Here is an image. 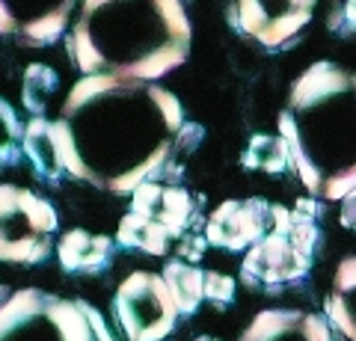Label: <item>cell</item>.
I'll use <instances>...</instances> for the list:
<instances>
[{
    "label": "cell",
    "mask_w": 356,
    "mask_h": 341,
    "mask_svg": "<svg viewBox=\"0 0 356 341\" xmlns=\"http://www.w3.org/2000/svg\"><path fill=\"white\" fill-rule=\"evenodd\" d=\"M113 312L128 341H163L175 329L178 309L163 276L137 270L119 285Z\"/></svg>",
    "instance_id": "8992f818"
},
{
    "label": "cell",
    "mask_w": 356,
    "mask_h": 341,
    "mask_svg": "<svg viewBox=\"0 0 356 341\" xmlns=\"http://www.w3.org/2000/svg\"><path fill=\"white\" fill-rule=\"evenodd\" d=\"M196 341H217V338H211V335H202V338H196Z\"/></svg>",
    "instance_id": "484cf974"
},
{
    "label": "cell",
    "mask_w": 356,
    "mask_h": 341,
    "mask_svg": "<svg viewBox=\"0 0 356 341\" xmlns=\"http://www.w3.org/2000/svg\"><path fill=\"white\" fill-rule=\"evenodd\" d=\"M181 0H83L69 30V60L83 78L158 83L191 53Z\"/></svg>",
    "instance_id": "7a4b0ae2"
},
{
    "label": "cell",
    "mask_w": 356,
    "mask_h": 341,
    "mask_svg": "<svg viewBox=\"0 0 356 341\" xmlns=\"http://www.w3.org/2000/svg\"><path fill=\"white\" fill-rule=\"evenodd\" d=\"M273 205L267 199H232L222 202L205 223V240L220 249H250L273 228Z\"/></svg>",
    "instance_id": "9c48e42d"
},
{
    "label": "cell",
    "mask_w": 356,
    "mask_h": 341,
    "mask_svg": "<svg viewBox=\"0 0 356 341\" xmlns=\"http://www.w3.org/2000/svg\"><path fill=\"white\" fill-rule=\"evenodd\" d=\"M241 341H332L327 321L300 309H267L252 317Z\"/></svg>",
    "instance_id": "7c38bea8"
},
{
    "label": "cell",
    "mask_w": 356,
    "mask_h": 341,
    "mask_svg": "<svg viewBox=\"0 0 356 341\" xmlns=\"http://www.w3.org/2000/svg\"><path fill=\"white\" fill-rule=\"evenodd\" d=\"M232 297H235V282H232V276H222V273L208 270L205 273V300L229 303Z\"/></svg>",
    "instance_id": "44dd1931"
},
{
    "label": "cell",
    "mask_w": 356,
    "mask_h": 341,
    "mask_svg": "<svg viewBox=\"0 0 356 341\" xmlns=\"http://www.w3.org/2000/svg\"><path fill=\"white\" fill-rule=\"evenodd\" d=\"M131 211L154 219L175 240L191 235V228L196 223V199L184 187L170 184V181H152V184L137 187L131 193Z\"/></svg>",
    "instance_id": "8fae6325"
},
{
    "label": "cell",
    "mask_w": 356,
    "mask_h": 341,
    "mask_svg": "<svg viewBox=\"0 0 356 341\" xmlns=\"http://www.w3.org/2000/svg\"><path fill=\"white\" fill-rule=\"evenodd\" d=\"M24 151V125L18 122L15 110L0 98V163H18Z\"/></svg>",
    "instance_id": "ffe728a7"
},
{
    "label": "cell",
    "mask_w": 356,
    "mask_h": 341,
    "mask_svg": "<svg viewBox=\"0 0 356 341\" xmlns=\"http://www.w3.org/2000/svg\"><path fill=\"white\" fill-rule=\"evenodd\" d=\"M57 258L69 273H95L104 270L113 258V240L107 235H92L86 228H72L60 238Z\"/></svg>",
    "instance_id": "4fadbf2b"
},
{
    "label": "cell",
    "mask_w": 356,
    "mask_h": 341,
    "mask_svg": "<svg viewBox=\"0 0 356 341\" xmlns=\"http://www.w3.org/2000/svg\"><path fill=\"white\" fill-rule=\"evenodd\" d=\"M60 217L27 187L0 184V261L39 264L51 256Z\"/></svg>",
    "instance_id": "5b68a950"
},
{
    "label": "cell",
    "mask_w": 356,
    "mask_h": 341,
    "mask_svg": "<svg viewBox=\"0 0 356 341\" xmlns=\"http://www.w3.org/2000/svg\"><path fill=\"white\" fill-rule=\"evenodd\" d=\"M9 297H13V291H9L6 285H0V306H3V303L9 300Z\"/></svg>",
    "instance_id": "d4e9b609"
},
{
    "label": "cell",
    "mask_w": 356,
    "mask_h": 341,
    "mask_svg": "<svg viewBox=\"0 0 356 341\" xmlns=\"http://www.w3.org/2000/svg\"><path fill=\"white\" fill-rule=\"evenodd\" d=\"M163 282L172 294V303L178 315H193L199 303L205 300V273L187 261H166L163 267Z\"/></svg>",
    "instance_id": "2e32d148"
},
{
    "label": "cell",
    "mask_w": 356,
    "mask_h": 341,
    "mask_svg": "<svg viewBox=\"0 0 356 341\" xmlns=\"http://www.w3.org/2000/svg\"><path fill=\"white\" fill-rule=\"evenodd\" d=\"M0 341H116L83 300L21 288L0 306Z\"/></svg>",
    "instance_id": "277c9868"
},
{
    "label": "cell",
    "mask_w": 356,
    "mask_h": 341,
    "mask_svg": "<svg viewBox=\"0 0 356 341\" xmlns=\"http://www.w3.org/2000/svg\"><path fill=\"white\" fill-rule=\"evenodd\" d=\"M205 247H208L205 232L202 235L191 232V235H184L181 240H178V256L187 258V261H199V258H202V252H205Z\"/></svg>",
    "instance_id": "7402d4cb"
},
{
    "label": "cell",
    "mask_w": 356,
    "mask_h": 341,
    "mask_svg": "<svg viewBox=\"0 0 356 341\" xmlns=\"http://www.w3.org/2000/svg\"><path fill=\"white\" fill-rule=\"evenodd\" d=\"M74 9L77 0H0V36L48 48L69 30Z\"/></svg>",
    "instance_id": "ba28073f"
},
{
    "label": "cell",
    "mask_w": 356,
    "mask_h": 341,
    "mask_svg": "<svg viewBox=\"0 0 356 341\" xmlns=\"http://www.w3.org/2000/svg\"><path fill=\"white\" fill-rule=\"evenodd\" d=\"M344 21L350 30H356V0H344Z\"/></svg>",
    "instance_id": "cb8c5ba5"
},
{
    "label": "cell",
    "mask_w": 356,
    "mask_h": 341,
    "mask_svg": "<svg viewBox=\"0 0 356 341\" xmlns=\"http://www.w3.org/2000/svg\"><path fill=\"white\" fill-rule=\"evenodd\" d=\"M60 86V74L44 63L30 65L27 74H24V90H21V98H24V107L33 113V119H39L44 113V107L54 98Z\"/></svg>",
    "instance_id": "d6986e66"
},
{
    "label": "cell",
    "mask_w": 356,
    "mask_h": 341,
    "mask_svg": "<svg viewBox=\"0 0 356 341\" xmlns=\"http://www.w3.org/2000/svg\"><path fill=\"white\" fill-rule=\"evenodd\" d=\"M243 167H247V169H261V172L291 169L285 140L280 134H276V137H270V134H255L250 140L247 151H243Z\"/></svg>",
    "instance_id": "ac0fdd59"
},
{
    "label": "cell",
    "mask_w": 356,
    "mask_h": 341,
    "mask_svg": "<svg viewBox=\"0 0 356 341\" xmlns=\"http://www.w3.org/2000/svg\"><path fill=\"white\" fill-rule=\"evenodd\" d=\"M318 0H235L229 6L232 27L267 51L288 48L306 30Z\"/></svg>",
    "instance_id": "52a82bcc"
},
{
    "label": "cell",
    "mask_w": 356,
    "mask_h": 341,
    "mask_svg": "<svg viewBox=\"0 0 356 341\" xmlns=\"http://www.w3.org/2000/svg\"><path fill=\"white\" fill-rule=\"evenodd\" d=\"M327 326L356 341V256L339 264L332 288L327 294Z\"/></svg>",
    "instance_id": "5bb4252c"
},
{
    "label": "cell",
    "mask_w": 356,
    "mask_h": 341,
    "mask_svg": "<svg viewBox=\"0 0 356 341\" xmlns=\"http://www.w3.org/2000/svg\"><path fill=\"white\" fill-rule=\"evenodd\" d=\"M312 258L294 247V240L288 238L285 228V232H267L259 244L247 249V258L241 264V276L247 285H282L306 276Z\"/></svg>",
    "instance_id": "30bf717a"
},
{
    "label": "cell",
    "mask_w": 356,
    "mask_h": 341,
    "mask_svg": "<svg viewBox=\"0 0 356 341\" xmlns=\"http://www.w3.org/2000/svg\"><path fill=\"white\" fill-rule=\"evenodd\" d=\"M280 137L309 196L336 202L356 190V72L312 63L291 83Z\"/></svg>",
    "instance_id": "3957f363"
},
{
    "label": "cell",
    "mask_w": 356,
    "mask_h": 341,
    "mask_svg": "<svg viewBox=\"0 0 356 341\" xmlns=\"http://www.w3.org/2000/svg\"><path fill=\"white\" fill-rule=\"evenodd\" d=\"M24 155L30 158L36 175H42L44 181H60L63 160L57 149V137H54V122H48L44 116L30 119L24 125Z\"/></svg>",
    "instance_id": "9a60e30c"
},
{
    "label": "cell",
    "mask_w": 356,
    "mask_h": 341,
    "mask_svg": "<svg viewBox=\"0 0 356 341\" xmlns=\"http://www.w3.org/2000/svg\"><path fill=\"white\" fill-rule=\"evenodd\" d=\"M116 240L122 247H131V249H143L149 256H166L170 249V232L163 226H158L154 219L143 217L137 211H131L119 219V232H116Z\"/></svg>",
    "instance_id": "e0dca14e"
},
{
    "label": "cell",
    "mask_w": 356,
    "mask_h": 341,
    "mask_svg": "<svg viewBox=\"0 0 356 341\" xmlns=\"http://www.w3.org/2000/svg\"><path fill=\"white\" fill-rule=\"evenodd\" d=\"M341 226L350 228V232H356V190H350L341 199Z\"/></svg>",
    "instance_id": "603a6c76"
},
{
    "label": "cell",
    "mask_w": 356,
    "mask_h": 341,
    "mask_svg": "<svg viewBox=\"0 0 356 341\" xmlns=\"http://www.w3.org/2000/svg\"><path fill=\"white\" fill-rule=\"evenodd\" d=\"M63 169L95 190L131 196L181 169L205 131L158 83L92 74L77 81L54 119Z\"/></svg>",
    "instance_id": "6da1fadb"
}]
</instances>
